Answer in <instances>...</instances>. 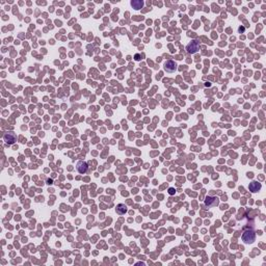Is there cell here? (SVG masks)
Masks as SVG:
<instances>
[{
  "label": "cell",
  "instance_id": "8",
  "mask_svg": "<svg viewBox=\"0 0 266 266\" xmlns=\"http://www.w3.org/2000/svg\"><path fill=\"white\" fill-rule=\"evenodd\" d=\"M144 4H145V2L142 1V0H133V1H131V5H132V7L135 10L142 9Z\"/></svg>",
  "mask_w": 266,
  "mask_h": 266
},
{
  "label": "cell",
  "instance_id": "1",
  "mask_svg": "<svg viewBox=\"0 0 266 266\" xmlns=\"http://www.w3.org/2000/svg\"><path fill=\"white\" fill-rule=\"evenodd\" d=\"M255 239H256V234L252 229L249 230H245L242 234V240L243 242L246 243V244H249V243H253Z\"/></svg>",
  "mask_w": 266,
  "mask_h": 266
},
{
  "label": "cell",
  "instance_id": "10",
  "mask_svg": "<svg viewBox=\"0 0 266 266\" xmlns=\"http://www.w3.org/2000/svg\"><path fill=\"white\" fill-rule=\"evenodd\" d=\"M169 193H171V194H174V193H175L174 189H173V188H169Z\"/></svg>",
  "mask_w": 266,
  "mask_h": 266
},
{
  "label": "cell",
  "instance_id": "7",
  "mask_svg": "<svg viewBox=\"0 0 266 266\" xmlns=\"http://www.w3.org/2000/svg\"><path fill=\"white\" fill-rule=\"evenodd\" d=\"M248 188L253 193H258V191L261 189V183H259L258 181H253L251 184L248 185Z\"/></svg>",
  "mask_w": 266,
  "mask_h": 266
},
{
  "label": "cell",
  "instance_id": "4",
  "mask_svg": "<svg viewBox=\"0 0 266 266\" xmlns=\"http://www.w3.org/2000/svg\"><path fill=\"white\" fill-rule=\"evenodd\" d=\"M164 71L168 73H174L177 70V64L174 60H168L164 62Z\"/></svg>",
  "mask_w": 266,
  "mask_h": 266
},
{
  "label": "cell",
  "instance_id": "2",
  "mask_svg": "<svg viewBox=\"0 0 266 266\" xmlns=\"http://www.w3.org/2000/svg\"><path fill=\"white\" fill-rule=\"evenodd\" d=\"M3 141H5V144H7V145H14L17 141V135H16V133L13 132V131H9V132L4 133Z\"/></svg>",
  "mask_w": 266,
  "mask_h": 266
},
{
  "label": "cell",
  "instance_id": "6",
  "mask_svg": "<svg viewBox=\"0 0 266 266\" xmlns=\"http://www.w3.org/2000/svg\"><path fill=\"white\" fill-rule=\"evenodd\" d=\"M205 204L207 205L208 207H213V206H217L219 204V201L217 197H208L205 201Z\"/></svg>",
  "mask_w": 266,
  "mask_h": 266
},
{
  "label": "cell",
  "instance_id": "3",
  "mask_svg": "<svg viewBox=\"0 0 266 266\" xmlns=\"http://www.w3.org/2000/svg\"><path fill=\"white\" fill-rule=\"evenodd\" d=\"M186 50H187L188 53H190V54L197 53V52L200 50V43L196 40L191 41V42L186 46Z\"/></svg>",
  "mask_w": 266,
  "mask_h": 266
},
{
  "label": "cell",
  "instance_id": "5",
  "mask_svg": "<svg viewBox=\"0 0 266 266\" xmlns=\"http://www.w3.org/2000/svg\"><path fill=\"white\" fill-rule=\"evenodd\" d=\"M77 171L79 174H85V173L87 172V169H89V166H87V163L85 162V161L83 160H80L78 161L77 163Z\"/></svg>",
  "mask_w": 266,
  "mask_h": 266
},
{
  "label": "cell",
  "instance_id": "9",
  "mask_svg": "<svg viewBox=\"0 0 266 266\" xmlns=\"http://www.w3.org/2000/svg\"><path fill=\"white\" fill-rule=\"evenodd\" d=\"M116 210H117V214L123 215V214H125V213L127 212V206H126L125 204H119V205L117 206Z\"/></svg>",
  "mask_w": 266,
  "mask_h": 266
}]
</instances>
